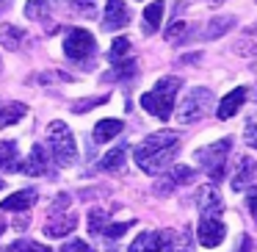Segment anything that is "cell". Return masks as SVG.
<instances>
[{"label":"cell","mask_w":257,"mask_h":252,"mask_svg":"<svg viewBox=\"0 0 257 252\" xmlns=\"http://www.w3.org/2000/svg\"><path fill=\"white\" fill-rule=\"evenodd\" d=\"M124 130V122L122 119H100V122L94 125V133H91V139L97 141V144H105V141H111L113 136H119Z\"/></svg>","instance_id":"cell-13"},{"label":"cell","mask_w":257,"mask_h":252,"mask_svg":"<svg viewBox=\"0 0 257 252\" xmlns=\"http://www.w3.org/2000/svg\"><path fill=\"white\" fill-rule=\"evenodd\" d=\"M229 144H232L229 139H221V141H213V144H207V147H199V150L194 152L196 163L210 175L213 183H218V180L224 178V161H227Z\"/></svg>","instance_id":"cell-5"},{"label":"cell","mask_w":257,"mask_h":252,"mask_svg":"<svg viewBox=\"0 0 257 252\" xmlns=\"http://www.w3.org/2000/svg\"><path fill=\"white\" fill-rule=\"evenodd\" d=\"M243 141L251 147V150H257V111L251 114V117L246 119V125H243Z\"/></svg>","instance_id":"cell-30"},{"label":"cell","mask_w":257,"mask_h":252,"mask_svg":"<svg viewBox=\"0 0 257 252\" xmlns=\"http://www.w3.org/2000/svg\"><path fill=\"white\" fill-rule=\"evenodd\" d=\"M172 230H147L130 244L127 252H169L172 249Z\"/></svg>","instance_id":"cell-7"},{"label":"cell","mask_w":257,"mask_h":252,"mask_svg":"<svg viewBox=\"0 0 257 252\" xmlns=\"http://www.w3.org/2000/svg\"><path fill=\"white\" fill-rule=\"evenodd\" d=\"M139 75V64L130 61V58H122V61H116L111 67V72L105 75V80H130Z\"/></svg>","instance_id":"cell-18"},{"label":"cell","mask_w":257,"mask_h":252,"mask_svg":"<svg viewBox=\"0 0 257 252\" xmlns=\"http://www.w3.org/2000/svg\"><path fill=\"white\" fill-rule=\"evenodd\" d=\"M75 227H78V219L75 216H61L58 222H47L45 224V235H50V238H64V235L72 233Z\"/></svg>","instance_id":"cell-19"},{"label":"cell","mask_w":257,"mask_h":252,"mask_svg":"<svg viewBox=\"0 0 257 252\" xmlns=\"http://www.w3.org/2000/svg\"><path fill=\"white\" fill-rule=\"evenodd\" d=\"M196 238L202 246H218L224 241V224L216 216H202L196 224Z\"/></svg>","instance_id":"cell-8"},{"label":"cell","mask_w":257,"mask_h":252,"mask_svg":"<svg viewBox=\"0 0 257 252\" xmlns=\"http://www.w3.org/2000/svg\"><path fill=\"white\" fill-rule=\"evenodd\" d=\"M23 117H25V106H23V103H9V106L0 103V128H9V125L20 122Z\"/></svg>","instance_id":"cell-22"},{"label":"cell","mask_w":257,"mask_h":252,"mask_svg":"<svg viewBox=\"0 0 257 252\" xmlns=\"http://www.w3.org/2000/svg\"><path fill=\"white\" fill-rule=\"evenodd\" d=\"M235 252H251V238H249V235H240V238H238V249H235Z\"/></svg>","instance_id":"cell-39"},{"label":"cell","mask_w":257,"mask_h":252,"mask_svg":"<svg viewBox=\"0 0 257 252\" xmlns=\"http://www.w3.org/2000/svg\"><path fill=\"white\" fill-rule=\"evenodd\" d=\"M130 25V12L124 6V0H108L105 3V20H102V28L105 31H122Z\"/></svg>","instance_id":"cell-9"},{"label":"cell","mask_w":257,"mask_h":252,"mask_svg":"<svg viewBox=\"0 0 257 252\" xmlns=\"http://www.w3.org/2000/svg\"><path fill=\"white\" fill-rule=\"evenodd\" d=\"M224 0H210V6H221Z\"/></svg>","instance_id":"cell-42"},{"label":"cell","mask_w":257,"mask_h":252,"mask_svg":"<svg viewBox=\"0 0 257 252\" xmlns=\"http://www.w3.org/2000/svg\"><path fill=\"white\" fill-rule=\"evenodd\" d=\"M196 205H199L202 216H216L218 219L224 211V200L216 191V186H202L199 194H196Z\"/></svg>","instance_id":"cell-10"},{"label":"cell","mask_w":257,"mask_h":252,"mask_svg":"<svg viewBox=\"0 0 257 252\" xmlns=\"http://www.w3.org/2000/svg\"><path fill=\"white\" fill-rule=\"evenodd\" d=\"M69 202H72V197H69V194H58V197H56V202L50 205V213L56 216V213L67 211V208H69Z\"/></svg>","instance_id":"cell-34"},{"label":"cell","mask_w":257,"mask_h":252,"mask_svg":"<svg viewBox=\"0 0 257 252\" xmlns=\"http://www.w3.org/2000/svg\"><path fill=\"white\" fill-rule=\"evenodd\" d=\"M235 28V17H213L210 23H207V31H205V39H218V36L229 34V31Z\"/></svg>","instance_id":"cell-21"},{"label":"cell","mask_w":257,"mask_h":252,"mask_svg":"<svg viewBox=\"0 0 257 252\" xmlns=\"http://www.w3.org/2000/svg\"><path fill=\"white\" fill-rule=\"evenodd\" d=\"M0 169L3 172H20V158H17V141H0Z\"/></svg>","instance_id":"cell-15"},{"label":"cell","mask_w":257,"mask_h":252,"mask_svg":"<svg viewBox=\"0 0 257 252\" xmlns=\"http://www.w3.org/2000/svg\"><path fill=\"white\" fill-rule=\"evenodd\" d=\"M0 189H3V180H0Z\"/></svg>","instance_id":"cell-44"},{"label":"cell","mask_w":257,"mask_h":252,"mask_svg":"<svg viewBox=\"0 0 257 252\" xmlns=\"http://www.w3.org/2000/svg\"><path fill=\"white\" fill-rule=\"evenodd\" d=\"M177 150H180V136L174 130H158V133H150L136 147L133 158L147 175H158L174 161Z\"/></svg>","instance_id":"cell-1"},{"label":"cell","mask_w":257,"mask_h":252,"mask_svg":"<svg viewBox=\"0 0 257 252\" xmlns=\"http://www.w3.org/2000/svg\"><path fill=\"white\" fill-rule=\"evenodd\" d=\"M180 249H174V252H191L194 249V238H191V227H183V233H180Z\"/></svg>","instance_id":"cell-36"},{"label":"cell","mask_w":257,"mask_h":252,"mask_svg":"<svg viewBox=\"0 0 257 252\" xmlns=\"http://www.w3.org/2000/svg\"><path fill=\"white\" fill-rule=\"evenodd\" d=\"M124 158H127V147L119 144V147H113V150L100 161V169H102V172H122V169H124Z\"/></svg>","instance_id":"cell-17"},{"label":"cell","mask_w":257,"mask_h":252,"mask_svg":"<svg viewBox=\"0 0 257 252\" xmlns=\"http://www.w3.org/2000/svg\"><path fill=\"white\" fill-rule=\"evenodd\" d=\"M213 106V92L207 86H194L188 95L183 97L177 108V122L188 125V122H196V119L205 117V111Z\"/></svg>","instance_id":"cell-6"},{"label":"cell","mask_w":257,"mask_h":252,"mask_svg":"<svg viewBox=\"0 0 257 252\" xmlns=\"http://www.w3.org/2000/svg\"><path fill=\"white\" fill-rule=\"evenodd\" d=\"M9 3H12V0H0V12H3V9L9 6Z\"/></svg>","instance_id":"cell-41"},{"label":"cell","mask_w":257,"mask_h":252,"mask_svg":"<svg viewBox=\"0 0 257 252\" xmlns=\"http://www.w3.org/2000/svg\"><path fill=\"white\" fill-rule=\"evenodd\" d=\"M47 147H50V152H53L58 166H72V163L78 161L75 136H72V130H69V125L61 122V119L50 122V128H47Z\"/></svg>","instance_id":"cell-3"},{"label":"cell","mask_w":257,"mask_h":252,"mask_svg":"<svg viewBox=\"0 0 257 252\" xmlns=\"http://www.w3.org/2000/svg\"><path fill=\"white\" fill-rule=\"evenodd\" d=\"M14 227H17V230H25V227H28V216H23L17 224H14Z\"/></svg>","instance_id":"cell-40"},{"label":"cell","mask_w":257,"mask_h":252,"mask_svg":"<svg viewBox=\"0 0 257 252\" xmlns=\"http://www.w3.org/2000/svg\"><path fill=\"white\" fill-rule=\"evenodd\" d=\"M3 230H6V224H3V222H0V235H3Z\"/></svg>","instance_id":"cell-43"},{"label":"cell","mask_w":257,"mask_h":252,"mask_svg":"<svg viewBox=\"0 0 257 252\" xmlns=\"http://www.w3.org/2000/svg\"><path fill=\"white\" fill-rule=\"evenodd\" d=\"M25 17L28 20H47L50 17V0H28L25 3Z\"/></svg>","instance_id":"cell-24"},{"label":"cell","mask_w":257,"mask_h":252,"mask_svg":"<svg viewBox=\"0 0 257 252\" xmlns=\"http://www.w3.org/2000/svg\"><path fill=\"white\" fill-rule=\"evenodd\" d=\"M254 172H257V163L251 161L249 155H243V158L238 161V172H235V178H232V189H235V191H240L251 178H254Z\"/></svg>","instance_id":"cell-16"},{"label":"cell","mask_w":257,"mask_h":252,"mask_svg":"<svg viewBox=\"0 0 257 252\" xmlns=\"http://www.w3.org/2000/svg\"><path fill=\"white\" fill-rule=\"evenodd\" d=\"M3 252H50V246L39 244V241H31V238H23V241H14V244Z\"/></svg>","instance_id":"cell-27"},{"label":"cell","mask_w":257,"mask_h":252,"mask_svg":"<svg viewBox=\"0 0 257 252\" xmlns=\"http://www.w3.org/2000/svg\"><path fill=\"white\" fill-rule=\"evenodd\" d=\"M246 205H249L251 216L257 219V189H251V191H249V197H246Z\"/></svg>","instance_id":"cell-38"},{"label":"cell","mask_w":257,"mask_h":252,"mask_svg":"<svg viewBox=\"0 0 257 252\" xmlns=\"http://www.w3.org/2000/svg\"><path fill=\"white\" fill-rule=\"evenodd\" d=\"M61 252H94L86 241H67V244L61 246Z\"/></svg>","instance_id":"cell-35"},{"label":"cell","mask_w":257,"mask_h":252,"mask_svg":"<svg viewBox=\"0 0 257 252\" xmlns=\"http://www.w3.org/2000/svg\"><path fill=\"white\" fill-rule=\"evenodd\" d=\"M180 86H183V80L174 78V75H166V78H161L155 83V89L147 92V95H141V106L147 108V111L152 114V117L158 119H172V108H174V97H177Z\"/></svg>","instance_id":"cell-2"},{"label":"cell","mask_w":257,"mask_h":252,"mask_svg":"<svg viewBox=\"0 0 257 252\" xmlns=\"http://www.w3.org/2000/svg\"><path fill=\"white\" fill-rule=\"evenodd\" d=\"M64 6H69L72 12L83 14V17H94L97 9H94V0H61Z\"/></svg>","instance_id":"cell-28"},{"label":"cell","mask_w":257,"mask_h":252,"mask_svg":"<svg viewBox=\"0 0 257 252\" xmlns=\"http://www.w3.org/2000/svg\"><path fill=\"white\" fill-rule=\"evenodd\" d=\"M23 39H25V31L17 28V25H6V28L0 31V42H3L6 50H17Z\"/></svg>","instance_id":"cell-23"},{"label":"cell","mask_w":257,"mask_h":252,"mask_svg":"<svg viewBox=\"0 0 257 252\" xmlns=\"http://www.w3.org/2000/svg\"><path fill=\"white\" fill-rule=\"evenodd\" d=\"M34 202H36V191L23 189V191H14L12 197H6V200L0 202V208H3V211H25V208H31Z\"/></svg>","instance_id":"cell-14"},{"label":"cell","mask_w":257,"mask_h":252,"mask_svg":"<svg viewBox=\"0 0 257 252\" xmlns=\"http://www.w3.org/2000/svg\"><path fill=\"white\" fill-rule=\"evenodd\" d=\"M185 31H188L185 20H174V23L166 28V39H169V42H183V39H185Z\"/></svg>","instance_id":"cell-32"},{"label":"cell","mask_w":257,"mask_h":252,"mask_svg":"<svg viewBox=\"0 0 257 252\" xmlns=\"http://www.w3.org/2000/svg\"><path fill=\"white\" fill-rule=\"evenodd\" d=\"M133 222H136V219H133ZM133 222H119V224H108V227L102 230V235H105L108 241H119V238H122V235H124V233H127V230H130V227H133Z\"/></svg>","instance_id":"cell-31"},{"label":"cell","mask_w":257,"mask_h":252,"mask_svg":"<svg viewBox=\"0 0 257 252\" xmlns=\"http://www.w3.org/2000/svg\"><path fill=\"white\" fill-rule=\"evenodd\" d=\"M102 103H108V97H91V100H78L72 106V111L75 114H83V111H89L91 106H102Z\"/></svg>","instance_id":"cell-33"},{"label":"cell","mask_w":257,"mask_h":252,"mask_svg":"<svg viewBox=\"0 0 257 252\" xmlns=\"http://www.w3.org/2000/svg\"><path fill=\"white\" fill-rule=\"evenodd\" d=\"M64 56L80 67H91V58L97 56V42L86 28H69L64 36Z\"/></svg>","instance_id":"cell-4"},{"label":"cell","mask_w":257,"mask_h":252,"mask_svg":"<svg viewBox=\"0 0 257 252\" xmlns=\"http://www.w3.org/2000/svg\"><path fill=\"white\" fill-rule=\"evenodd\" d=\"M127 50H130V39H124V36H119V39H113L111 50H108V61H111V64L122 61V56H124Z\"/></svg>","instance_id":"cell-29"},{"label":"cell","mask_w":257,"mask_h":252,"mask_svg":"<svg viewBox=\"0 0 257 252\" xmlns=\"http://www.w3.org/2000/svg\"><path fill=\"white\" fill-rule=\"evenodd\" d=\"M238 56H257V45H249V42H243V45H235L232 47Z\"/></svg>","instance_id":"cell-37"},{"label":"cell","mask_w":257,"mask_h":252,"mask_svg":"<svg viewBox=\"0 0 257 252\" xmlns=\"http://www.w3.org/2000/svg\"><path fill=\"white\" fill-rule=\"evenodd\" d=\"M108 222H111V219L105 216V211H100V208H91L89 211V233L91 235H100L102 230L108 227Z\"/></svg>","instance_id":"cell-26"},{"label":"cell","mask_w":257,"mask_h":252,"mask_svg":"<svg viewBox=\"0 0 257 252\" xmlns=\"http://www.w3.org/2000/svg\"><path fill=\"white\" fill-rule=\"evenodd\" d=\"M194 180H196V172L191 166H183V163L169 172V183L172 186H188V183H194Z\"/></svg>","instance_id":"cell-25"},{"label":"cell","mask_w":257,"mask_h":252,"mask_svg":"<svg viewBox=\"0 0 257 252\" xmlns=\"http://www.w3.org/2000/svg\"><path fill=\"white\" fill-rule=\"evenodd\" d=\"M163 12H166V3L163 0H155L144 9V28L147 31H158L163 23Z\"/></svg>","instance_id":"cell-20"},{"label":"cell","mask_w":257,"mask_h":252,"mask_svg":"<svg viewBox=\"0 0 257 252\" xmlns=\"http://www.w3.org/2000/svg\"><path fill=\"white\" fill-rule=\"evenodd\" d=\"M243 100H246V86L232 89L227 97H221V103H218V108H216V117L218 119H232L235 114L243 108Z\"/></svg>","instance_id":"cell-12"},{"label":"cell","mask_w":257,"mask_h":252,"mask_svg":"<svg viewBox=\"0 0 257 252\" xmlns=\"http://www.w3.org/2000/svg\"><path fill=\"white\" fill-rule=\"evenodd\" d=\"M20 172L25 175H50V163H47V152L42 144H34V150H31V155L25 158V161H20Z\"/></svg>","instance_id":"cell-11"}]
</instances>
